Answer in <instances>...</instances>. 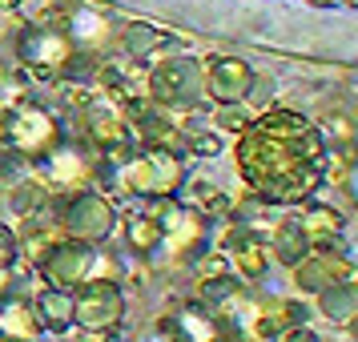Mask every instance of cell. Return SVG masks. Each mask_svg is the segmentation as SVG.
<instances>
[{"instance_id": "obj_26", "label": "cell", "mask_w": 358, "mask_h": 342, "mask_svg": "<svg viewBox=\"0 0 358 342\" xmlns=\"http://www.w3.org/2000/svg\"><path fill=\"white\" fill-rule=\"evenodd\" d=\"M342 326H346V334H350V342H358V310H355V314H350V318H346Z\"/></svg>"}, {"instance_id": "obj_25", "label": "cell", "mask_w": 358, "mask_h": 342, "mask_svg": "<svg viewBox=\"0 0 358 342\" xmlns=\"http://www.w3.org/2000/svg\"><path fill=\"white\" fill-rule=\"evenodd\" d=\"M189 153H217V137L213 133H189Z\"/></svg>"}, {"instance_id": "obj_19", "label": "cell", "mask_w": 358, "mask_h": 342, "mask_svg": "<svg viewBox=\"0 0 358 342\" xmlns=\"http://www.w3.org/2000/svg\"><path fill=\"white\" fill-rule=\"evenodd\" d=\"M45 201H49V185L45 181H20L8 190V206L17 218H36V213L45 210Z\"/></svg>"}, {"instance_id": "obj_3", "label": "cell", "mask_w": 358, "mask_h": 342, "mask_svg": "<svg viewBox=\"0 0 358 342\" xmlns=\"http://www.w3.org/2000/svg\"><path fill=\"white\" fill-rule=\"evenodd\" d=\"M149 93L157 105H169V109H189L201 101L206 93V69L197 57H173V61H162V65L149 73Z\"/></svg>"}, {"instance_id": "obj_28", "label": "cell", "mask_w": 358, "mask_h": 342, "mask_svg": "<svg viewBox=\"0 0 358 342\" xmlns=\"http://www.w3.org/2000/svg\"><path fill=\"white\" fill-rule=\"evenodd\" d=\"M355 141H358V121H355Z\"/></svg>"}, {"instance_id": "obj_23", "label": "cell", "mask_w": 358, "mask_h": 342, "mask_svg": "<svg viewBox=\"0 0 358 342\" xmlns=\"http://www.w3.org/2000/svg\"><path fill=\"white\" fill-rule=\"evenodd\" d=\"M326 133L338 141V145H346V141H355V121L350 117H326Z\"/></svg>"}, {"instance_id": "obj_30", "label": "cell", "mask_w": 358, "mask_h": 342, "mask_svg": "<svg viewBox=\"0 0 358 342\" xmlns=\"http://www.w3.org/2000/svg\"><path fill=\"white\" fill-rule=\"evenodd\" d=\"M0 81H4V69H0Z\"/></svg>"}, {"instance_id": "obj_27", "label": "cell", "mask_w": 358, "mask_h": 342, "mask_svg": "<svg viewBox=\"0 0 358 342\" xmlns=\"http://www.w3.org/2000/svg\"><path fill=\"white\" fill-rule=\"evenodd\" d=\"M346 185H350V194L358 197V165H355V169H350V181H346Z\"/></svg>"}, {"instance_id": "obj_7", "label": "cell", "mask_w": 358, "mask_h": 342, "mask_svg": "<svg viewBox=\"0 0 358 342\" xmlns=\"http://www.w3.org/2000/svg\"><path fill=\"white\" fill-rule=\"evenodd\" d=\"M61 226H65L69 238L77 242H105L117 226V210L109 206V197L101 194H73L61 210Z\"/></svg>"}, {"instance_id": "obj_16", "label": "cell", "mask_w": 358, "mask_h": 342, "mask_svg": "<svg viewBox=\"0 0 358 342\" xmlns=\"http://www.w3.org/2000/svg\"><path fill=\"white\" fill-rule=\"evenodd\" d=\"M318 310H322V318H330V322H346L358 310V286L334 278L326 290H318Z\"/></svg>"}, {"instance_id": "obj_17", "label": "cell", "mask_w": 358, "mask_h": 342, "mask_svg": "<svg viewBox=\"0 0 358 342\" xmlns=\"http://www.w3.org/2000/svg\"><path fill=\"white\" fill-rule=\"evenodd\" d=\"M36 318H41V326L69 330V326H73V294H69L65 286L41 290L36 294Z\"/></svg>"}, {"instance_id": "obj_6", "label": "cell", "mask_w": 358, "mask_h": 342, "mask_svg": "<svg viewBox=\"0 0 358 342\" xmlns=\"http://www.w3.org/2000/svg\"><path fill=\"white\" fill-rule=\"evenodd\" d=\"M17 52L36 77H52V73H65L69 69V61H73V41L65 36V29L29 24V29L17 36Z\"/></svg>"}, {"instance_id": "obj_29", "label": "cell", "mask_w": 358, "mask_h": 342, "mask_svg": "<svg viewBox=\"0 0 358 342\" xmlns=\"http://www.w3.org/2000/svg\"><path fill=\"white\" fill-rule=\"evenodd\" d=\"M346 4H355V8H358V0H346Z\"/></svg>"}, {"instance_id": "obj_14", "label": "cell", "mask_w": 358, "mask_h": 342, "mask_svg": "<svg viewBox=\"0 0 358 342\" xmlns=\"http://www.w3.org/2000/svg\"><path fill=\"white\" fill-rule=\"evenodd\" d=\"M310 250H314V242H310V234L302 229V222H294V218L278 222L274 238H270V254H274L282 266H298Z\"/></svg>"}, {"instance_id": "obj_10", "label": "cell", "mask_w": 358, "mask_h": 342, "mask_svg": "<svg viewBox=\"0 0 358 342\" xmlns=\"http://www.w3.org/2000/svg\"><path fill=\"white\" fill-rule=\"evenodd\" d=\"M61 29L73 41V49H97V45L109 41V17H101L97 8H89V4H69Z\"/></svg>"}, {"instance_id": "obj_9", "label": "cell", "mask_w": 358, "mask_h": 342, "mask_svg": "<svg viewBox=\"0 0 358 342\" xmlns=\"http://www.w3.org/2000/svg\"><path fill=\"white\" fill-rule=\"evenodd\" d=\"M89 270H93V250L89 242H61L49 258L41 262V274L49 278L52 286H81L89 282Z\"/></svg>"}, {"instance_id": "obj_21", "label": "cell", "mask_w": 358, "mask_h": 342, "mask_svg": "<svg viewBox=\"0 0 358 342\" xmlns=\"http://www.w3.org/2000/svg\"><path fill=\"white\" fill-rule=\"evenodd\" d=\"M121 41H125V49H129V57H153V52L162 49L165 36L153 29V24H125V33H121Z\"/></svg>"}, {"instance_id": "obj_31", "label": "cell", "mask_w": 358, "mask_h": 342, "mask_svg": "<svg viewBox=\"0 0 358 342\" xmlns=\"http://www.w3.org/2000/svg\"><path fill=\"white\" fill-rule=\"evenodd\" d=\"M0 342H8V339H4V334H0Z\"/></svg>"}, {"instance_id": "obj_22", "label": "cell", "mask_w": 358, "mask_h": 342, "mask_svg": "<svg viewBox=\"0 0 358 342\" xmlns=\"http://www.w3.org/2000/svg\"><path fill=\"white\" fill-rule=\"evenodd\" d=\"M17 254H20L17 234H13L8 226H0V270H8V266L17 262Z\"/></svg>"}, {"instance_id": "obj_1", "label": "cell", "mask_w": 358, "mask_h": 342, "mask_svg": "<svg viewBox=\"0 0 358 342\" xmlns=\"http://www.w3.org/2000/svg\"><path fill=\"white\" fill-rule=\"evenodd\" d=\"M318 137L298 113H266L245 125L242 173L266 197H302L318 181Z\"/></svg>"}, {"instance_id": "obj_18", "label": "cell", "mask_w": 358, "mask_h": 342, "mask_svg": "<svg viewBox=\"0 0 358 342\" xmlns=\"http://www.w3.org/2000/svg\"><path fill=\"white\" fill-rule=\"evenodd\" d=\"M125 242H129V250H137V254L162 250V222H157L153 213H133L129 222H125Z\"/></svg>"}, {"instance_id": "obj_15", "label": "cell", "mask_w": 358, "mask_h": 342, "mask_svg": "<svg viewBox=\"0 0 358 342\" xmlns=\"http://www.w3.org/2000/svg\"><path fill=\"white\" fill-rule=\"evenodd\" d=\"M338 278V258L334 254H306L294 266V286L302 294H318Z\"/></svg>"}, {"instance_id": "obj_5", "label": "cell", "mask_w": 358, "mask_h": 342, "mask_svg": "<svg viewBox=\"0 0 358 342\" xmlns=\"http://www.w3.org/2000/svg\"><path fill=\"white\" fill-rule=\"evenodd\" d=\"M121 318H125V294L117 278L81 282V294L73 298V322H81L85 330H109V326H121Z\"/></svg>"}, {"instance_id": "obj_11", "label": "cell", "mask_w": 358, "mask_h": 342, "mask_svg": "<svg viewBox=\"0 0 358 342\" xmlns=\"http://www.w3.org/2000/svg\"><path fill=\"white\" fill-rule=\"evenodd\" d=\"M229 262L238 266V274L245 282H258V278H266V266H270V245L262 242L258 234L238 229V238L229 245Z\"/></svg>"}, {"instance_id": "obj_8", "label": "cell", "mask_w": 358, "mask_h": 342, "mask_svg": "<svg viewBox=\"0 0 358 342\" xmlns=\"http://www.w3.org/2000/svg\"><path fill=\"white\" fill-rule=\"evenodd\" d=\"M250 85H254V69L245 65V61H238V57H217L206 69V93L217 105H242Z\"/></svg>"}, {"instance_id": "obj_12", "label": "cell", "mask_w": 358, "mask_h": 342, "mask_svg": "<svg viewBox=\"0 0 358 342\" xmlns=\"http://www.w3.org/2000/svg\"><path fill=\"white\" fill-rule=\"evenodd\" d=\"M41 162H45V173H49L52 181L69 185V190H73V185H81V181L93 173V162L85 157L81 149H69V145H61V141H57Z\"/></svg>"}, {"instance_id": "obj_20", "label": "cell", "mask_w": 358, "mask_h": 342, "mask_svg": "<svg viewBox=\"0 0 358 342\" xmlns=\"http://www.w3.org/2000/svg\"><path fill=\"white\" fill-rule=\"evenodd\" d=\"M298 222H302V229L310 234V242H326V238H334L338 226H342V218L330 210V206H310Z\"/></svg>"}, {"instance_id": "obj_2", "label": "cell", "mask_w": 358, "mask_h": 342, "mask_svg": "<svg viewBox=\"0 0 358 342\" xmlns=\"http://www.w3.org/2000/svg\"><path fill=\"white\" fill-rule=\"evenodd\" d=\"M185 181V169H181L178 153L153 145L141 157H125L121 162V190L137 197H173L178 185Z\"/></svg>"}, {"instance_id": "obj_24", "label": "cell", "mask_w": 358, "mask_h": 342, "mask_svg": "<svg viewBox=\"0 0 358 342\" xmlns=\"http://www.w3.org/2000/svg\"><path fill=\"white\" fill-rule=\"evenodd\" d=\"M217 121H222V129H234V133L245 129V113H238V105H222Z\"/></svg>"}, {"instance_id": "obj_13", "label": "cell", "mask_w": 358, "mask_h": 342, "mask_svg": "<svg viewBox=\"0 0 358 342\" xmlns=\"http://www.w3.org/2000/svg\"><path fill=\"white\" fill-rule=\"evenodd\" d=\"M0 334L8 342H29L41 334V318H36V306L24 302V298H4L0 302Z\"/></svg>"}, {"instance_id": "obj_4", "label": "cell", "mask_w": 358, "mask_h": 342, "mask_svg": "<svg viewBox=\"0 0 358 342\" xmlns=\"http://www.w3.org/2000/svg\"><path fill=\"white\" fill-rule=\"evenodd\" d=\"M61 141V129L41 105H20L8 113V125H4V145L20 153V157H45L52 145Z\"/></svg>"}]
</instances>
